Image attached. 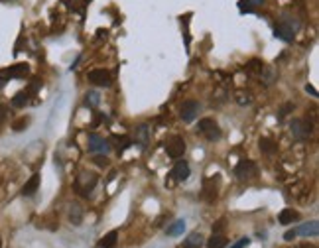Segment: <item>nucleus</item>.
<instances>
[{
  "label": "nucleus",
  "mask_w": 319,
  "mask_h": 248,
  "mask_svg": "<svg viewBox=\"0 0 319 248\" xmlns=\"http://www.w3.org/2000/svg\"><path fill=\"white\" fill-rule=\"evenodd\" d=\"M6 79H8V77H4L2 73H0V89H2V87L6 85Z\"/></svg>",
  "instance_id": "32"
},
{
  "label": "nucleus",
  "mask_w": 319,
  "mask_h": 248,
  "mask_svg": "<svg viewBox=\"0 0 319 248\" xmlns=\"http://www.w3.org/2000/svg\"><path fill=\"white\" fill-rule=\"evenodd\" d=\"M248 71H252V73H262L264 71V63L262 61H258V59H252L250 63H248V67H246Z\"/></svg>",
  "instance_id": "23"
},
{
  "label": "nucleus",
  "mask_w": 319,
  "mask_h": 248,
  "mask_svg": "<svg viewBox=\"0 0 319 248\" xmlns=\"http://www.w3.org/2000/svg\"><path fill=\"white\" fill-rule=\"evenodd\" d=\"M6 118H8V108L4 104H0V124H2Z\"/></svg>",
  "instance_id": "30"
},
{
  "label": "nucleus",
  "mask_w": 319,
  "mask_h": 248,
  "mask_svg": "<svg viewBox=\"0 0 319 248\" xmlns=\"http://www.w3.org/2000/svg\"><path fill=\"white\" fill-rule=\"evenodd\" d=\"M203 236L199 232H191L186 240H184V248H201L203 246Z\"/></svg>",
  "instance_id": "15"
},
{
  "label": "nucleus",
  "mask_w": 319,
  "mask_h": 248,
  "mask_svg": "<svg viewBox=\"0 0 319 248\" xmlns=\"http://www.w3.org/2000/svg\"><path fill=\"white\" fill-rule=\"evenodd\" d=\"M197 130H199L207 140H211V142L221 138V128L217 126V122H215L213 118H203V120H199Z\"/></svg>",
  "instance_id": "3"
},
{
  "label": "nucleus",
  "mask_w": 319,
  "mask_h": 248,
  "mask_svg": "<svg viewBox=\"0 0 319 248\" xmlns=\"http://www.w3.org/2000/svg\"><path fill=\"white\" fill-rule=\"evenodd\" d=\"M305 91H307V93H311L313 97H317V91H315L313 87H309V85H307V87H305Z\"/></svg>",
  "instance_id": "33"
},
{
  "label": "nucleus",
  "mask_w": 319,
  "mask_h": 248,
  "mask_svg": "<svg viewBox=\"0 0 319 248\" xmlns=\"http://www.w3.org/2000/svg\"><path fill=\"white\" fill-rule=\"evenodd\" d=\"M227 246V238L223 236V234H213L211 238H209V242H207V248H225Z\"/></svg>",
  "instance_id": "18"
},
{
  "label": "nucleus",
  "mask_w": 319,
  "mask_h": 248,
  "mask_svg": "<svg viewBox=\"0 0 319 248\" xmlns=\"http://www.w3.org/2000/svg\"><path fill=\"white\" fill-rule=\"evenodd\" d=\"M28 122H30V120L24 116V118H20V120H16V122H14V126H12V128H14L16 132H20V130H24V128H26V124H28Z\"/></svg>",
  "instance_id": "25"
},
{
  "label": "nucleus",
  "mask_w": 319,
  "mask_h": 248,
  "mask_svg": "<svg viewBox=\"0 0 319 248\" xmlns=\"http://www.w3.org/2000/svg\"><path fill=\"white\" fill-rule=\"evenodd\" d=\"M38 187H40V174H34V175L24 183L22 195H24V197H30V195H34V193L38 191Z\"/></svg>",
  "instance_id": "12"
},
{
  "label": "nucleus",
  "mask_w": 319,
  "mask_h": 248,
  "mask_svg": "<svg viewBox=\"0 0 319 248\" xmlns=\"http://www.w3.org/2000/svg\"><path fill=\"white\" fill-rule=\"evenodd\" d=\"M199 102L197 100H186L184 104H182V108H180V116H182V120L184 122H191V120H195V116L199 114Z\"/></svg>",
  "instance_id": "7"
},
{
  "label": "nucleus",
  "mask_w": 319,
  "mask_h": 248,
  "mask_svg": "<svg viewBox=\"0 0 319 248\" xmlns=\"http://www.w3.org/2000/svg\"><path fill=\"white\" fill-rule=\"evenodd\" d=\"M116 242H118V230H110L97 242V248H114Z\"/></svg>",
  "instance_id": "13"
},
{
  "label": "nucleus",
  "mask_w": 319,
  "mask_h": 248,
  "mask_svg": "<svg viewBox=\"0 0 319 248\" xmlns=\"http://www.w3.org/2000/svg\"><path fill=\"white\" fill-rule=\"evenodd\" d=\"M258 146H260V150H262L264 154H270V156L276 154V150H278V146H276L270 138H260V140H258Z\"/></svg>",
  "instance_id": "17"
},
{
  "label": "nucleus",
  "mask_w": 319,
  "mask_h": 248,
  "mask_svg": "<svg viewBox=\"0 0 319 248\" xmlns=\"http://www.w3.org/2000/svg\"><path fill=\"white\" fill-rule=\"evenodd\" d=\"M186 230V221L184 219H180V221H176L172 226H168V234L170 236H178V234H182Z\"/></svg>",
  "instance_id": "20"
},
{
  "label": "nucleus",
  "mask_w": 319,
  "mask_h": 248,
  "mask_svg": "<svg viewBox=\"0 0 319 248\" xmlns=\"http://www.w3.org/2000/svg\"><path fill=\"white\" fill-rule=\"evenodd\" d=\"M295 238V232H293V228L292 230H288L286 234H284V240H293Z\"/></svg>",
  "instance_id": "31"
},
{
  "label": "nucleus",
  "mask_w": 319,
  "mask_h": 248,
  "mask_svg": "<svg viewBox=\"0 0 319 248\" xmlns=\"http://www.w3.org/2000/svg\"><path fill=\"white\" fill-rule=\"evenodd\" d=\"M297 219H299V213L293 211V209H284V211L278 215L280 224H292V223H295Z\"/></svg>",
  "instance_id": "14"
},
{
  "label": "nucleus",
  "mask_w": 319,
  "mask_h": 248,
  "mask_svg": "<svg viewBox=\"0 0 319 248\" xmlns=\"http://www.w3.org/2000/svg\"><path fill=\"white\" fill-rule=\"evenodd\" d=\"M95 164H97L99 168H106V166H108V160H106L105 156H97V158H95Z\"/></svg>",
  "instance_id": "29"
},
{
  "label": "nucleus",
  "mask_w": 319,
  "mask_h": 248,
  "mask_svg": "<svg viewBox=\"0 0 319 248\" xmlns=\"http://www.w3.org/2000/svg\"><path fill=\"white\" fill-rule=\"evenodd\" d=\"M290 130H292V136L295 140H299V142H305L313 132L311 122H307L305 118H293L292 124H290Z\"/></svg>",
  "instance_id": "2"
},
{
  "label": "nucleus",
  "mask_w": 319,
  "mask_h": 248,
  "mask_svg": "<svg viewBox=\"0 0 319 248\" xmlns=\"http://www.w3.org/2000/svg\"><path fill=\"white\" fill-rule=\"evenodd\" d=\"M87 148H89V152H106L108 150V142L105 138H101L99 134L93 132L87 138Z\"/></svg>",
  "instance_id": "8"
},
{
  "label": "nucleus",
  "mask_w": 319,
  "mask_h": 248,
  "mask_svg": "<svg viewBox=\"0 0 319 248\" xmlns=\"http://www.w3.org/2000/svg\"><path fill=\"white\" fill-rule=\"evenodd\" d=\"M191 175V170H189V164L187 162H178L176 166H174V170H172V177L176 179V181H186L187 177Z\"/></svg>",
  "instance_id": "10"
},
{
  "label": "nucleus",
  "mask_w": 319,
  "mask_h": 248,
  "mask_svg": "<svg viewBox=\"0 0 319 248\" xmlns=\"http://www.w3.org/2000/svg\"><path fill=\"white\" fill-rule=\"evenodd\" d=\"M297 28H299V22L297 20H288V18H284L276 28H274V36L278 38V40H282V42H292L293 40V36H295V32H297Z\"/></svg>",
  "instance_id": "1"
},
{
  "label": "nucleus",
  "mask_w": 319,
  "mask_h": 248,
  "mask_svg": "<svg viewBox=\"0 0 319 248\" xmlns=\"http://www.w3.org/2000/svg\"><path fill=\"white\" fill-rule=\"evenodd\" d=\"M30 71V65L28 63H16V65H10L2 75L4 77H26Z\"/></svg>",
  "instance_id": "11"
},
{
  "label": "nucleus",
  "mask_w": 319,
  "mask_h": 248,
  "mask_svg": "<svg viewBox=\"0 0 319 248\" xmlns=\"http://www.w3.org/2000/svg\"><path fill=\"white\" fill-rule=\"evenodd\" d=\"M112 140L116 142V152H118V154H122V152H124L126 148H130V144H132L128 136H120V138H118V136H114Z\"/></svg>",
  "instance_id": "22"
},
{
  "label": "nucleus",
  "mask_w": 319,
  "mask_h": 248,
  "mask_svg": "<svg viewBox=\"0 0 319 248\" xmlns=\"http://www.w3.org/2000/svg\"><path fill=\"white\" fill-rule=\"evenodd\" d=\"M136 140H140V144L144 148L148 146V126L146 124H140V126L136 128Z\"/></svg>",
  "instance_id": "21"
},
{
  "label": "nucleus",
  "mask_w": 319,
  "mask_h": 248,
  "mask_svg": "<svg viewBox=\"0 0 319 248\" xmlns=\"http://www.w3.org/2000/svg\"><path fill=\"white\" fill-rule=\"evenodd\" d=\"M166 152H168L170 158L180 160V158L186 154V140H184L182 136H174V138H170L168 144H166Z\"/></svg>",
  "instance_id": "4"
},
{
  "label": "nucleus",
  "mask_w": 319,
  "mask_h": 248,
  "mask_svg": "<svg viewBox=\"0 0 319 248\" xmlns=\"http://www.w3.org/2000/svg\"><path fill=\"white\" fill-rule=\"evenodd\" d=\"M293 232H295V236H297V234H299V236H317V234H319V223H317V221L303 223V224L295 226Z\"/></svg>",
  "instance_id": "9"
},
{
  "label": "nucleus",
  "mask_w": 319,
  "mask_h": 248,
  "mask_svg": "<svg viewBox=\"0 0 319 248\" xmlns=\"http://www.w3.org/2000/svg\"><path fill=\"white\" fill-rule=\"evenodd\" d=\"M28 93L26 91H20V93H16L14 97H12V104L16 106V108H22V106H26L28 104Z\"/></svg>",
  "instance_id": "19"
},
{
  "label": "nucleus",
  "mask_w": 319,
  "mask_h": 248,
  "mask_svg": "<svg viewBox=\"0 0 319 248\" xmlns=\"http://www.w3.org/2000/svg\"><path fill=\"white\" fill-rule=\"evenodd\" d=\"M244 2V6H246V10H252V8H256V6H260L264 0H242Z\"/></svg>",
  "instance_id": "26"
},
{
  "label": "nucleus",
  "mask_w": 319,
  "mask_h": 248,
  "mask_svg": "<svg viewBox=\"0 0 319 248\" xmlns=\"http://www.w3.org/2000/svg\"><path fill=\"white\" fill-rule=\"evenodd\" d=\"M256 166H254V162H250V160H240L239 162V166H237V170H235V174H237V177L240 179V181H246V179H252V177H256Z\"/></svg>",
  "instance_id": "5"
},
{
  "label": "nucleus",
  "mask_w": 319,
  "mask_h": 248,
  "mask_svg": "<svg viewBox=\"0 0 319 248\" xmlns=\"http://www.w3.org/2000/svg\"><path fill=\"white\" fill-rule=\"evenodd\" d=\"M99 102H101L99 93H87V99H85V104L87 106H97Z\"/></svg>",
  "instance_id": "24"
},
{
  "label": "nucleus",
  "mask_w": 319,
  "mask_h": 248,
  "mask_svg": "<svg viewBox=\"0 0 319 248\" xmlns=\"http://www.w3.org/2000/svg\"><path fill=\"white\" fill-rule=\"evenodd\" d=\"M69 221H71L75 226L81 224V221H83V211H81L79 205H71V207H69Z\"/></svg>",
  "instance_id": "16"
},
{
  "label": "nucleus",
  "mask_w": 319,
  "mask_h": 248,
  "mask_svg": "<svg viewBox=\"0 0 319 248\" xmlns=\"http://www.w3.org/2000/svg\"><path fill=\"white\" fill-rule=\"evenodd\" d=\"M290 110H293V102H286V104L280 108V114H278V116H280V118H284V116H286Z\"/></svg>",
  "instance_id": "27"
},
{
  "label": "nucleus",
  "mask_w": 319,
  "mask_h": 248,
  "mask_svg": "<svg viewBox=\"0 0 319 248\" xmlns=\"http://www.w3.org/2000/svg\"><path fill=\"white\" fill-rule=\"evenodd\" d=\"M250 244V238H240L239 242H235V244H231L229 248H246Z\"/></svg>",
  "instance_id": "28"
},
{
  "label": "nucleus",
  "mask_w": 319,
  "mask_h": 248,
  "mask_svg": "<svg viewBox=\"0 0 319 248\" xmlns=\"http://www.w3.org/2000/svg\"><path fill=\"white\" fill-rule=\"evenodd\" d=\"M89 81L93 83V85H97V87H108L110 83H112V77H110V73L106 71V69H93V71H89Z\"/></svg>",
  "instance_id": "6"
}]
</instances>
